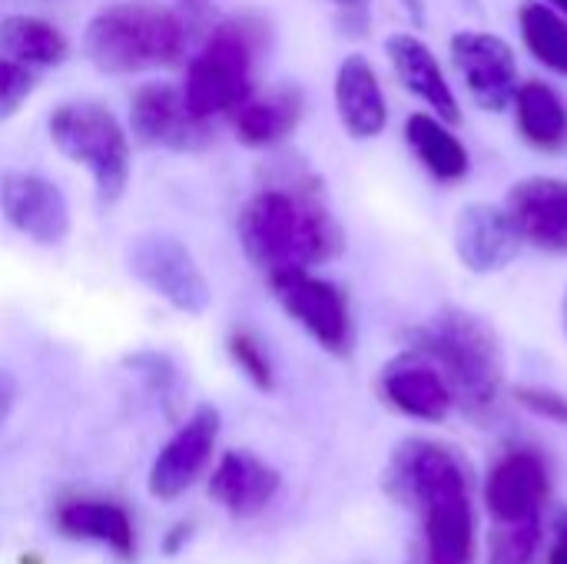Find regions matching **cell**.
Returning <instances> with one entry per match:
<instances>
[{
    "mask_svg": "<svg viewBox=\"0 0 567 564\" xmlns=\"http://www.w3.org/2000/svg\"><path fill=\"white\" fill-rule=\"evenodd\" d=\"M385 489L415 512L409 564L475 562V512L462 459L432 439H405L385 469Z\"/></svg>",
    "mask_w": 567,
    "mask_h": 564,
    "instance_id": "1",
    "label": "cell"
},
{
    "mask_svg": "<svg viewBox=\"0 0 567 564\" xmlns=\"http://www.w3.org/2000/svg\"><path fill=\"white\" fill-rule=\"evenodd\" d=\"M239 243L266 279L312 269L342 253L346 236L316 189L269 186L259 189L239 216Z\"/></svg>",
    "mask_w": 567,
    "mask_h": 564,
    "instance_id": "2",
    "label": "cell"
},
{
    "mask_svg": "<svg viewBox=\"0 0 567 564\" xmlns=\"http://www.w3.org/2000/svg\"><path fill=\"white\" fill-rule=\"evenodd\" d=\"M412 349L445 376L455 406L472 419H492L505 389V352L498 332L472 309L445 306L412 332Z\"/></svg>",
    "mask_w": 567,
    "mask_h": 564,
    "instance_id": "3",
    "label": "cell"
},
{
    "mask_svg": "<svg viewBox=\"0 0 567 564\" xmlns=\"http://www.w3.org/2000/svg\"><path fill=\"white\" fill-rule=\"evenodd\" d=\"M186 50V27L176 10L156 0H116L100 7L83 30L86 60L113 76L173 66Z\"/></svg>",
    "mask_w": 567,
    "mask_h": 564,
    "instance_id": "4",
    "label": "cell"
},
{
    "mask_svg": "<svg viewBox=\"0 0 567 564\" xmlns=\"http://www.w3.org/2000/svg\"><path fill=\"white\" fill-rule=\"evenodd\" d=\"M50 143L76 166H83L103 203L123 199L133 173L130 133L123 123L93 100H66L47 120Z\"/></svg>",
    "mask_w": 567,
    "mask_h": 564,
    "instance_id": "5",
    "label": "cell"
},
{
    "mask_svg": "<svg viewBox=\"0 0 567 564\" xmlns=\"http://www.w3.org/2000/svg\"><path fill=\"white\" fill-rule=\"evenodd\" d=\"M183 96L203 120L233 113L252 96V43L243 27H219L189 60Z\"/></svg>",
    "mask_w": 567,
    "mask_h": 564,
    "instance_id": "6",
    "label": "cell"
},
{
    "mask_svg": "<svg viewBox=\"0 0 567 564\" xmlns=\"http://www.w3.org/2000/svg\"><path fill=\"white\" fill-rule=\"evenodd\" d=\"M130 273L166 306L186 316H203L213 306V286L196 263L193 249L163 229H150L130 239L126 246Z\"/></svg>",
    "mask_w": 567,
    "mask_h": 564,
    "instance_id": "7",
    "label": "cell"
},
{
    "mask_svg": "<svg viewBox=\"0 0 567 564\" xmlns=\"http://www.w3.org/2000/svg\"><path fill=\"white\" fill-rule=\"evenodd\" d=\"M279 306L289 319H296L326 352L349 356L355 342V326L349 312V299L342 289L322 276H312V269L279 273L269 279Z\"/></svg>",
    "mask_w": 567,
    "mask_h": 564,
    "instance_id": "8",
    "label": "cell"
},
{
    "mask_svg": "<svg viewBox=\"0 0 567 564\" xmlns=\"http://www.w3.org/2000/svg\"><path fill=\"white\" fill-rule=\"evenodd\" d=\"M130 130L140 143L169 153H199L213 143L209 120L196 116L176 83H146L130 100Z\"/></svg>",
    "mask_w": 567,
    "mask_h": 564,
    "instance_id": "9",
    "label": "cell"
},
{
    "mask_svg": "<svg viewBox=\"0 0 567 564\" xmlns=\"http://www.w3.org/2000/svg\"><path fill=\"white\" fill-rule=\"evenodd\" d=\"M0 213L37 246H60L73 229L63 189L53 180L27 170H7L0 176Z\"/></svg>",
    "mask_w": 567,
    "mask_h": 564,
    "instance_id": "10",
    "label": "cell"
},
{
    "mask_svg": "<svg viewBox=\"0 0 567 564\" xmlns=\"http://www.w3.org/2000/svg\"><path fill=\"white\" fill-rule=\"evenodd\" d=\"M452 63L482 110L502 113L515 100L518 60L508 40L485 30H462L452 37Z\"/></svg>",
    "mask_w": 567,
    "mask_h": 564,
    "instance_id": "11",
    "label": "cell"
},
{
    "mask_svg": "<svg viewBox=\"0 0 567 564\" xmlns=\"http://www.w3.org/2000/svg\"><path fill=\"white\" fill-rule=\"evenodd\" d=\"M216 439H219V412L213 406H199L153 459L146 479L150 495L159 502H176L186 489H193L213 459Z\"/></svg>",
    "mask_w": 567,
    "mask_h": 564,
    "instance_id": "12",
    "label": "cell"
},
{
    "mask_svg": "<svg viewBox=\"0 0 567 564\" xmlns=\"http://www.w3.org/2000/svg\"><path fill=\"white\" fill-rule=\"evenodd\" d=\"M379 392L395 412L419 422H445L455 409V396L445 376L419 349H405L392 362H385V369L379 372Z\"/></svg>",
    "mask_w": 567,
    "mask_h": 564,
    "instance_id": "13",
    "label": "cell"
},
{
    "mask_svg": "<svg viewBox=\"0 0 567 564\" xmlns=\"http://www.w3.org/2000/svg\"><path fill=\"white\" fill-rule=\"evenodd\" d=\"M505 213L512 216L522 243L567 256V180L528 176L508 189Z\"/></svg>",
    "mask_w": 567,
    "mask_h": 564,
    "instance_id": "14",
    "label": "cell"
},
{
    "mask_svg": "<svg viewBox=\"0 0 567 564\" xmlns=\"http://www.w3.org/2000/svg\"><path fill=\"white\" fill-rule=\"evenodd\" d=\"M452 246L458 263L475 273V276H488V273H502L522 249V236L512 223V216L505 213V206H492V203H468L452 229Z\"/></svg>",
    "mask_w": 567,
    "mask_h": 564,
    "instance_id": "15",
    "label": "cell"
},
{
    "mask_svg": "<svg viewBox=\"0 0 567 564\" xmlns=\"http://www.w3.org/2000/svg\"><path fill=\"white\" fill-rule=\"evenodd\" d=\"M548 469L535 452H508L495 462L485 482V505L495 522L542 519L548 502Z\"/></svg>",
    "mask_w": 567,
    "mask_h": 564,
    "instance_id": "16",
    "label": "cell"
},
{
    "mask_svg": "<svg viewBox=\"0 0 567 564\" xmlns=\"http://www.w3.org/2000/svg\"><path fill=\"white\" fill-rule=\"evenodd\" d=\"M282 475L259 455L246 449L226 452L209 479V495L216 505H223L233 519H256L269 509V502L279 495Z\"/></svg>",
    "mask_w": 567,
    "mask_h": 564,
    "instance_id": "17",
    "label": "cell"
},
{
    "mask_svg": "<svg viewBox=\"0 0 567 564\" xmlns=\"http://www.w3.org/2000/svg\"><path fill=\"white\" fill-rule=\"evenodd\" d=\"M385 53H389V63H392L395 76L402 80V86L409 93H415L429 110H435L439 120H445L449 126H455L462 120V106L439 66V57L432 53V47L422 37L392 33L385 40Z\"/></svg>",
    "mask_w": 567,
    "mask_h": 564,
    "instance_id": "18",
    "label": "cell"
},
{
    "mask_svg": "<svg viewBox=\"0 0 567 564\" xmlns=\"http://www.w3.org/2000/svg\"><path fill=\"white\" fill-rule=\"evenodd\" d=\"M336 110L352 140H375L389 123L379 73L362 53H349L336 70Z\"/></svg>",
    "mask_w": 567,
    "mask_h": 564,
    "instance_id": "19",
    "label": "cell"
},
{
    "mask_svg": "<svg viewBox=\"0 0 567 564\" xmlns=\"http://www.w3.org/2000/svg\"><path fill=\"white\" fill-rule=\"evenodd\" d=\"M56 529L73 539V542H100L120 558L136 555V535H133V519L126 515L123 505L116 502H100V499H66L56 505L53 515Z\"/></svg>",
    "mask_w": 567,
    "mask_h": 564,
    "instance_id": "20",
    "label": "cell"
},
{
    "mask_svg": "<svg viewBox=\"0 0 567 564\" xmlns=\"http://www.w3.org/2000/svg\"><path fill=\"white\" fill-rule=\"evenodd\" d=\"M302 116L299 90H276L269 96H249L233 110L236 140L249 150H269L282 143Z\"/></svg>",
    "mask_w": 567,
    "mask_h": 564,
    "instance_id": "21",
    "label": "cell"
},
{
    "mask_svg": "<svg viewBox=\"0 0 567 564\" xmlns=\"http://www.w3.org/2000/svg\"><path fill=\"white\" fill-rule=\"evenodd\" d=\"M405 143L419 156V163L439 180V183H458L468 176V150L465 143L449 130L445 120L432 113H412L405 120Z\"/></svg>",
    "mask_w": 567,
    "mask_h": 564,
    "instance_id": "22",
    "label": "cell"
},
{
    "mask_svg": "<svg viewBox=\"0 0 567 564\" xmlns=\"http://www.w3.org/2000/svg\"><path fill=\"white\" fill-rule=\"evenodd\" d=\"M70 53L66 37L43 17L33 13H7L0 20V57L20 66H56Z\"/></svg>",
    "mask_w": 567,
    "mask_h": 564,
    "instance_id": "23",
    "label": "cell"
},
{
    "mask_svg": "<svg viewBox=\"0 0 567 564\" xmlns=\"http://www.w3.org/2000/svg\"><path fill=\"white\" fill-rule=\"evenodd\" d=\"M515 116L522 136L538 150H561L567 143V106L565 100L542 80L518 83Z\"/></svg>",
    "mask_w": 567,
    "mask_h": 564,
    "instance_id": "24",
    "label": "cell"
},
{
    "mask_svg": "<svg viewBox=\"0 0 567 564\" xmlns=\"http://www.w3.org/2000/svg\"><path fill=\"white\" fill-rule=\"evenodd\" d=\"M518 23H522V37L525 47L535 53L538 63H545L548 70L567 76V17L558 13L555 7H548L545 0H528L518 10Z\"/></svg>",
    "mask_w": 567,
    "mask_h": 564,
    "instance_id": "25",
    "label": "cell"
},
{
    "mask_svg": "<svg viewBox=\"0 0 567 564\" xmlns=\"http://www.w3.org/2000/svg\"><path fill=\"white\" fill-rule=\"evenodd\" d=\"M542 545V519L495 522L488 542V564H532Z\"/></svg>",
    "mask_w": 567,
    "mask_h": 564,
    "instance_id": "26",
    "label": "cell"
},
{
    "mask_svg": "<svg viewBox=\"0 0 567 564\" xmlns=\"http://www.w3.org/2000/svg\"><path fill=\"white\" fill-rule=\"evenodd\" d=\"M229 359L236 362V369L259 389V392H272L276 389V369L272 359L266 352V346L249 332V329H236L226 342Z\"/></svg>",
    "mask_w": 567,
    "mask_h": 564,
    "instance_id": "27",
    "label": "cell"
},
{
    "mask_svg": "<svg viewBox=\"0 0 567 564\" xmlns=\"http://www.w3.org/2000/svg\"><path fill=\"white\" fill-rule=\"evenodd\" d=\"M30 90H33L30 70L7 60V57H0V120L13 116L17 106L30 96Z\"/></svg>",
    "mask_w": 567,
    "mask_h": 564,
    "instance_id": "28",
    "label": "cell"
},
{
    "mask_svg": "<svg viewBox=\"0 0 567 564\" xmlns=\"http://www.w3.org/2000/svg\"><path fill=\"white\" fill-rule=\"evenodd\" d=\"M515 399H518L528 412H535V416H542V419H548V422L567 425V396H561V392H555V389H538V386H522V389L515 392Z\"/></svg>",
    "mask_w": 567,
    "mask_h": 564,
    "instance_id": "29",
    "label": "cell"
},
{
    "mask_svg": "<svg viewBox=\"0 0 567 564\" xmlns=\"http://www.w3.org/2000/svg\"><path fill=\"white\" fill-rule=\"evenodd\" d=\"M342 13V23L349 27V33H365L369 27V3L372 0H332Z\"/></svg>",
    "mask_w": 567,
    "mask_h": 564,
    "instance_id": "30",
    "label": "cell"
},
{
    "mask_svg": "<svg viewBox=\"0 0 567 564\" xmlns=\"http://www.w3.org/2000/svg\"><path fill=\"white\" fill-rule=\"evenodd\" d=\"M17 396H20V386H17V379L7 372V369H0V425L7 422V416L13 412V406H17Z\"/></svg>",
    "mask_w": 567,
    "mask_h": 564,
    "instance_id": "31",
    "label": "cell"
},
{
    "mask_svg": "<svg viewBox=\"0 0 567 564\" xmlns=\"http://www.w3.org/2000/svg\"><path fill=\"white\" fill-rule=\"evenodd\" d=\"M548 564H567V525H561L555 545H551V555H548Z\"/></svg>",
    "mask_w": 567,
    "mask_h": 564,
    "instance_id": "32",
    "label": "cell"
},
{
    "mask_svg": "<svg viewBox=\"0 0 567 564\" xmlns=\"http://www.w3.org/2000/svg\"><path fill=\"white\" fill-rule=\"evenodd\" d=\"M405 3V10L415 17V23H422L425 20V7H422V0H402Z\"/></svg>",
    "mask_w": 567,
    "mask_h": 564,
    "instance_id": "33",
    "label": "cell"
},
{
    "mask_svg": "<svg viewBox=\"0 0 567 564\" xmlns=\"http://www.w3.org/2000/svg\"><path fill=\"white\" fill-rule=\"evenodd\" d=\"M545 3H548V7H555L558 13H565L567 17V0H545Z\"/></svg>",
    "mask_w": 567,
    "mask_h": 564,
    "instance_id": "34",
    "label": "cell"
},
{
    "mask_svg": "<svg viewBox=\"0 0 567 564\" xmlns=\"http://www.w3.org/2000/svg\"><path fill=\"white\" fill-rule=\"evenodd\" d=\"M561 322H565V336H567V289H565V299H561Z\"/></svg>",
    "mask_w": 567,
    "mask_h": 564,
    "instance_id": "35",
    "label": "cell"
},
{
    "mask_svg": "<svg viewBox=\"0 0 567 564\" xmlns=\"http://www.w3.org/2000/svg\"><path fill=\"white\" fill-rule=\"evenodd\" d=\"M183 3H199V0H183Z\"/></svg>",
    "mask_w": 567,
    "mask_h": 564,
    "instance_id": "36",
    "label": "cell"
}]
</instances>
